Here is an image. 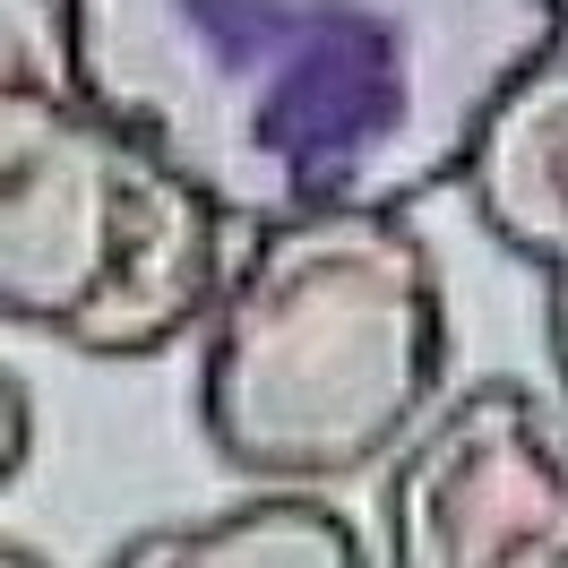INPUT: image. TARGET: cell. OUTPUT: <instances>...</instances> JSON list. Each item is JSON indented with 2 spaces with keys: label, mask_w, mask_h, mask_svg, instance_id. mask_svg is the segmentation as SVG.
I'll use <instances>...</instances> for the list:
<instances>
[{
  "label": "cell",
  "mask_w": 568,
  "mask_h": 568,
  "mask_svg": "<svg viewBox=\"0 0 568 568\" xmlns=\"http://www.w3.org/2000/svg\"><path fill=\"white\" fill-rule=\"evenodd\" d=\"M551 43L542 0H78L87 87L233 224L457 190L483 112Z\"/></svg>",
  "instance_id": "6da1fadb"
},
{
  "label": "cell",
  "mask_w": 568,
  "mask_h": 568,
  "mask_svg": "<svg viewBox=\"0 0 568 568\" xmlns=\"http://www.w3.org/2000/svg\"><path fill=\"white\" fill-rule=\"evenodd\" d=\"M27 465H36V396H27V379L0 362V491H9Z\"/></svg>",
  "instance_id": "ba28073f"
},
{
  "label": "cell",
  "mask_w": 568,
  "mask_h": 568,
  "mask_svg": "<svg viewBox=\"0 0 568 568\" xmlns=\"http://www.w3.org/2000/svg\"><path fill=\"white\" fill-rule=\"evenodd\" d=\"M457 190L517 267L568 284V36L499 87Z\"/></svg>",
  "instance_id": "5b68a950"
},
{
  "label": "cell",
  "mask_w": 568,
  "mask_h": 568,
  "mask_svg": "<svg viewBox=\"0 0 568 568\" xmlns=\"http://www.w3.org/2000/svg\"><path fill=\"white\" fill-rule=\"evenodd\" d=\"M362 560H379V542H362V526L311 483H258L233 508L112 542V568H362Z\"/></svg>",
  "instance_id": "8992f818"
},
{
  "label": "cell",
  "mask_w": 568,
  "mask_h": 568,
  "mask_svg": "<svg viewBox=\"0 0 568 568\" xmlns=\"http://www.w3.org/2000/svg\"><path fill=\"white\" fill-rule=\"evenodd\" d=\"M0 560H43V551L27 542V534H0Z\"/></svg>",
  "instance_id": "30bf717a"
},
{
  "label": "cell",
  "mask_w": 568,
  "mask_h": 568,
  "mask_svg": "<svg viewBox=\"0 0 568 568\" xmlns=\"http://www.w3.org/2000/svg\"><path fill=\"white\" fill-rule=\"evenodd\" d=\"M448 388V276L414 207L250 224L199 327V430L250 483H354Z\"/></svg>",
  "instance_id": "7a4b0ae2"
},
{
  "label": "cell",
  "mask_w": 568,
  "mask_h": 568,
  "mask_svg": "<svg viewBox=\"0 0 568 568\" xmlns=\"http://www.w3.org/2000/svg\"><path fill=\"white\" fill-rule=\"evenodd\" d=\"M379 560L568 568V388L483 371L379 465Z\"/></svg>",
  "instance_id": "277c9868"
},
{
  "label": "cell",
  "mask_w": 568,
  "mask_h": 568,
  "mask_svg": "<svg viewBox=\"0 0 568 568\" xmlns=\"http://www.w3.org/2000/svg\"><path fill=\"white\" fill-rule=\"evenodd\" d=\"M9 87H87L78 0H0V95Z\"/></svg>",
  "instance_id": "52a82bcc"
},
{
  "label": "cell",
  "mask_w": 568,
  "mask_h": 568,
  "mask_svg": "<svg viewBox=\"0 0 568 568\" xmlns=\"http://www.w3.org/2000/svg\"><path fill=\"white\" fill-rule=\"evenodd\" d=\"M542 9H551V27H560V36H568V0H542Z\"/></svg>",
  "instance_id": "8fae6325"
},
{
  "label": "cell",
  "mask_w": 568,
  "mask_h": 568,
  "mask_svg": "<svg viewBox=\"0 0 568 568\" xmlns=\"http://www.w3.org/2000/svg\"><path fill=\"white\" fill-rule=\"evenodd\" d=\"M542 345H551V371L568 388V284H542Z\"/></svg>",
  "instance_id": "9c48e42d"
},
{
  "label": "cell",
  "mask_w": 568,
  "mask_h": 568,
  "mask_svg": "<svg viewBox=\"0 0 568 568\" xmlns=\"http://www.w3.org/2000/svg\"><path fill=\"white\" fill-rule=\"evenodd\" d=\"M233 276V207L95 87L0 95V327L87 362H155Z\"/></svg>",
  "instance_id": "3957f363"
}]
</instances>
